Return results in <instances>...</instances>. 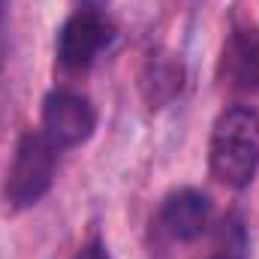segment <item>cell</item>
Returning a JSON list of instances; mask_svg holds the SVG:
<instances>
[{"mask_svg":"<svg viewBox=\"0 0 259 259\" xmlns=\"http://www.w3.org/2000/svg\"><path fill=\"white\" fill-rule=\"evenodd\" d=\"M211 172L226 187H247L259 169V115L247 106L226 109L211 130Z\"/></svg>","mask_w":259,"mask_h":259,"instance_id":"obj_1","label":"cell"},{"mask_svg":"<svg viewBox=\"0 0 259 259\" xmlns=\"http://www.w3.org/2000/svg\"><path fill=\"white\" fill-rule=\"evenodd\" d=\"M55 145L46 133H24L15 145L12 166L6 172V202L12 208H30L49 193L55 181Z\"/></svg>","mask_w":259,"mask_h":259,"instance_id":"obj_2","label":"cell"},{"mask_svg":"<svg viewBox=\"0 0 259 259\" xmlns=\"http://www.w3.org/2000/svg\"><path fill=\"white\" fill-rule=\"evenodd\" d=\"M97 127L94 106L72 91H52L42 103V133L55 148H75Z\"/></svg>","mask_w":259,"mask_h":259,"instance_id":"obj_3","label":"cell"},{"mask_svg":"<svg viewBox=\"0 0 259 259\" xmlns=\"http://www.w3.org/2000/svg\"><path fill=\"white\" fill-rule=\"evenodd\" d=\"M112 36H115V27L103 12L97 9L75 12L72 18H66V24L58 33V58L69 69H81L94 64V58L112 42Z\"/></svg>","mask_w":259,"mask_h":259,"instance_id":"obj_4","label":"cell"},{"mask_svg":"<svg viewBox=\"0 0 259 259\" xmlns=\"http://www.w3.org/2000/svg\"><path fill=\"white\" fill-rule=\"evenodd\" d=\"M208 220H211V202L202 190L193 187L169 193L160 211V223L175 241H196L208 229Z\"/></svg>","mask_w":259,"mask_h":259,"instance_id":"obj_5","label":"cell"},{"mask_svg":"<svg viewBox=\"0 0 259 259\" xmlns=\"http://www.w3.org/2000/svg\"><path fill=\"white\" fill-rule=\"evenodd\" d=\"M223 66L235 88H259V36L253 30H235L223 49Z\"/></svg>","mask_w":259,"mask_h":259,"instance_id":"obj_6","label":"cell"},{"mask_svg":"<svg viewBox=\"0 0 259 259\" xmlns=\"http://www.w3.org/2000/svg\"><path fill=\"white\" fill-rule=\"evenodd\" d=\"M184 84V66L172 55H151L142 72V94L151 103V109L166 106Z\"/></svg>","mask_w":259,"mask_h":259,"instance_id":"obj_7","label":"cell"},{"mask_svg":"<svg viewBox=\"0 0 259 259\" xmlns=\"http://www.w3.org/2000/svg\"><path fill=\"white\" fill-rule=\"evenodd\" d=\"M250 253V238L247 226L238 214H226L211 238V250L205 259H247Z\"/></svg>","mask_w":259,"mask_h":259,"instance_id":"obj_8","label":"cell"},{"mask_svg":"<svg viewBox=\"0 0 259 259\" xmlns=\"http://www.w3.org/2000/svg\"><path fill=\"white\" fill-rule=\"evenodd\" d=\"M75 259H109V250H106V244H103L100 238H94V241H88V244L75 253Z\"/></svg>","mask_w":259,"mask_h":259,"instance_id":"obj_9","label":"cell"}]
</instances>
